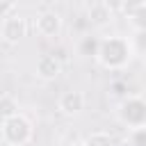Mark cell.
I'll list each match as a JSON object with an SVG mask.
<instances>
[{
  "mask_svg": "<svg viewBox=\"0 0 146 146\" xmlns=\"http://www.w3.org/2000/svg\"><path fill=\"white\" fill-rule=\"evenodd\" d=\"M114 14H116V5L107 2V0H94L87 5V21L94 25V27H105L114 21Z\"/></svg>",
  "mask_w": 146,
  "mask_h": 146,
  "instance_id": "6",
  "label": "cell"
},
{
  "mask_svg": "<svg viewBox=\"0 0 146 146\" xmlns=\"http://www.w3.org/2000/svg\"><path fill=\"white\" fill-rule=\"evenodd\" d=\"M82 146H116V139L107 130H96V132H89L84 137Z\"/></svg>",
  "mask_w": 146,
  "mask_h": 146,
  "instance_id": "11",
  "label": "cell"
},
{
  "mask_svg": "<svg viewBox=\"0 0 146 146\" xmlns=\"http://www.w3.org/2000/svg\"><path fill=\"white\" fill-rule=\"evenodd\" d=\"M0 139L7 146H27L34 139V125L18 110V112L0 119Z\"/></svg>",
  "mask_w": 146,
  "mask_h": 146,
  "instance_id": "2",
  "label": "cell"
},
{
  "mask_svg": "<svg viewBox=\"0 0 146 146\" xmlns=\"http://www.w3.org/2000/svg\"><path fill=\"white\" fill-rule=\"evenodd\" d=\"M98 46H100V34L87 32V34H82L80 41H78V52H80L82 57H91V59H96Z\"/></svg>",
  "mask_w": 146,
  "mask_h": 146,
  "instance_id": "10",
  "label": "cell"
},
{
  "mask_svg": "<svg viewBox=\"0 0 146 146\" xmlns=\"http://www.w3.org/2000/svg\"><path fill=\"white\" fill-rule=\"evenodd\" d=\"M116 9L123 11V16L128 21V27H130V34L146 32V0H141V2H123V5H116Z\"/></svg>",
  "mask_w": 146,
  "mask_h": 146,
  "instance_id": "7",
  "label": "cell"
},
{
  "mask_svg": "<svg viewBox=\"0 0 146 146\" xmlns=\"http://www.w3.org/2000/svg\"><path fill=\"white\" fill-rule=\"evenodd\" d=\"M116 121L125 128V132L144 128L146 125V96L141 94H128L116 103Z\"/></svg>",
  "mask_w": 146,
  "mask_h": 146,
  "instance_id": "3",
  "label": "cell"
},
{
  "mask_svg": "<svg viewBox=\"0 0 146 146\" xmlns=\"http://www.w3.org/2000/svg\"><path fill=\"white\" fill-rule=\"evenodd\" d=\"M64 30V21L55 9H43L34 16V32L43 39H57Z\"/></svg>",
  "mask_w": 146,
  "mask_h": 146,
  "instance_id": "5",
  "label": "cell"
},
{
  "mask_svg": "<svg viewBox=\"0 0 146 146\" xmlns=\"http://www.w3.org/2000/svg\"><path fill=\"white\" fill-rule=\"evenodd\" d=\"M130 43H132L135 55H144V57H146V32H135V34H130Z\"/></svg>",
  "mask_w": 146,
  "mask_h": 146,
  "instance_id": "13",
  "label": "cell"
},
{
  "mask_svg": "<svg viewBox=\"0 0 146 146\" xmlns=\"http://www.w3.org/2000/svg\"><path fill=\"white\" fill-rule=\"evenodd\" d=\"M16 11H18V5H16L14 0L0 2V21H2V18H7V16H11V14H16Z\"/></svg>",
  "mask_w": 146,
  "mask_h": 146,
  "instance_id": "14",
  "label": "cell"
},
{
  "mask_svg": "<svg viewBox=\"0 0 146 146\" xmlns=\"http://www.w3.org/2000/svg\"><path fill=\"white\" fill-rule=\"evenodd\" d=\"M62 68H64V64H62V59H59L55 52H46V55H41V57L36 59V64H34V73H36V78H41V80H46V82L57 80L59 73H62Z\"/></svg>",
  "mask_w": 146,
  "mask_h": 146,
  "instance_id": "9",
  "label": "cell"
},
{
  "mask_svg": "<svg viewBox=\"0 0 146 146\" xmlns=\"http://www.w3.org/2000/svg\"><path fill=\"white\" fill-rule=\"evenodd\" d=\"M135 57L130 36L125 34H103L100 36V46L96 52V62L107 68L110 73H121L130 66Z\"/></svg>",
  "mask_w": 146,
  "mask_h": 146,
  "instance_id": "1",
  "label": "cell"
},
{
  "mask_svg": "<svg viewBox=\"0 0 146 146\" xmlns=\"http://www.w3.org/2000/svg\"><path fill=\"white\" fill-rule=\"evenodd\" d=\"M27 30H30V23H27V18L21 16L18 11L0 21V39H2L5 43H9V46L21 43V41L27 36Z\"/></svg>",
  "mask_w": 146,
  "mask_h": 146,
  "instance_id": "4",
  "label": "cell"
},
{
  "mask_svg": "<svg viewBox=\"0 0 146 146\" xmlns=\"http://www.w3.org/2000/svg\"><path fill=\"white\" fill-rule=\"evenodd\" d=\"M125 146H146V125L144 128H137V130H130L125 135Z\"/></svg>",
  "mask_w": 146,
  "mask_h": 146,
  "instance_id": "12",
  "label": "cell"
},
{
  "mask_svg": "<svg viewBox=\"0 0 146 146\" xmlns=\"http://www.w3.org/2000/svg\"><path fill=\"white\" fill-rule=\"evenodd\" d=\"M87 105V96L80 89H66L57 98V110L64 116H78Z\"/></svg>",
  "mask_w": 146,
  "mask_h": 146,
  "instance_id": "8",
  "label": "cell"
}]
</instances>
